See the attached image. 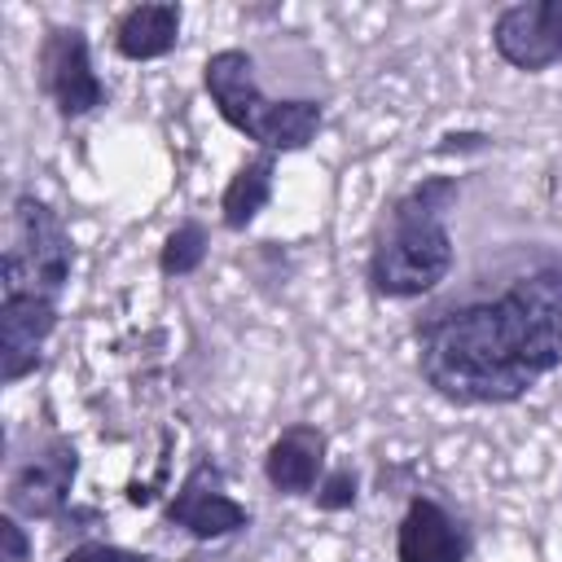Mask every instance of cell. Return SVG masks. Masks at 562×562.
Returning <instances> with one entry per match:
<instances>
[{"label":"cell","mask_w":562,"mask_h":562,"mask_svg":"<svg viewBox=\"0 0 562 562\" xmlns=\"http://www.w3.org/2000/svg\"><path fill=\"white\" fill-rule=\"evenodd\" d=\"M413 342L417 373L439 400L457 408L514 404L562 364V272L536 268L496 299L430 312Z\"/></svg>","instance_id":"1"},{"label":"cell","mask_w":562,"mask_h":562,"mask_svg":"<svg viewBox=\"0 0 562 562\" xmlns=\"http://www.w3.org/2000/svg\"><path fill=\"white\" fill-rule=\"evenodd\" d=\"M457 180L430 176L400 193L373 233L364 281L378 299H422L439 290L452 272V233L448 211L457 206Z\"/></svg>","instance_id":"2"},{"label":"cell","mask_w":562,"mask_h":562,"mask_svg":"<svg viewBox=\"0 0 562 562\" xmlns=\"http://www.w3.org/2000/svg\"><path fill=\"white\" fill-rule=\"evenodd\" d=\"M202 88L211 97V105L220 110V119L241 132L246 140H255L268 154H294L307 149L325 123V105L312 97H290V101H272L259 79H255V61L246 48H220L206 57L202 66Z\"/></svg>","instance_id":"3"},{"label":"cell","mask_w":562,"mask_h":562,"mask_svg":"<svg viewBox=\"0 0 562 562\" xmlns=\"http://www.w3.org/2000/svg\"><path fill=\"white\" fill-rule=\"evenodd\" d=\"M70 272H75V241H70L61 215L44 198L18 193L13 198V241L0 259L4 294H40V299L57 303Z\"/></svg>","instance_id":"4"},{"label":"cell","mask_w":562,"mask_h":562,"mask_svg":"<svg viewBox=\"0 0 562 562\" xmlns=\"http://www.w3.org/2000/svg\"><path fill=\"white\" fill-rule=\"evenodd\" d=\"M35 70L44 97L57 105L61 119H83L110 101V88L92 70L83 26H48L35 53Z\"/></svg>","instance_id":"5"},{"label":"cell","mask_w":562,"mask_h":562,"mask_svg":"<svg viewBox=\"0 0 562 562\" xmlns=\"http://www.w3.org/2000/svg\"><path fill=\"white\" fill-rule=\"evenodd\" d=\"M75 474H79V452H75V443H70L66 435H48L26 461L13 465L9 487H4L9 514L61 522L66 514H75V509H70Z\"/></svg>","instance_id":"6"},{"label":"cell","mask_w":562,"mask_h":562,"mask_svg":"<svg viewBox=\"0 0 562 562\" xmlns=\"http://www.w3.org/2000/svg\"><path fill=\"white\" fill-rule=\"evenodd\" d=\"M162 527H180L193 540H224V536H237L241 527H250V509L228 496L224 470L211 457H202L176 483V492L162 509Z\"/></svg>","instance_id":"7"},{"label":"cell","mask_w":562,"mask_h":562,"mask_svg":"<svg viewBox=\"0 0 562 562\" xmlns=\"http://www.w3.org/2000/svg\"><path fill=\"white\" fill-rule=\"evenodd\" d=\"M492 48L505 66L540 75L562 61V0L505 4L492 22Z\"/></svg>","instance_id":"8"},{"label":"cell","mask_w":562,"mask_h":562,"mask_svg":"<svg viewBox=\"0 0 562 562\" xmlns=\"http://www.w3.org/2000/svg\"><path fill=\"white\" fill-rule=\"evenodd\" d=\"M57 329V303L40 294L0 299V382L13 386L44 364V342Z\"/></svg>","instance_id":"9"},{"label":"cell","mask_w":562,"mask_h":562,"mask_svg":"<svg viewBox=\"0 0 562 562\" xmlns=\"http://www.w3.org/2000/svg\"><path fill=\"white\" fill-rule=\"evenodd\" d=\"M325 457H329V439L321 426L312 422H294L285 426L268 452H263V479L272 483V492L281 496H312L325 479Z\"/></svg>","instance_id":"10"},{"label":"cell","mask_w":562,"mask_h":562,"mask_svg":"<svg viewBox=\"0 0 562 562\" xmlns=\"http://www.w3.org/2000/svg\"><path fill=\"white\" fill-rule=\"evenodd\" d=\"M465 527L430 496H413L395 527V562H465Z\"/></svg>","instance_id":"11"},{"label":"cell","mask_w":562,"mask_h":562,"mask_svg":"<svg viewBox=\"0 0 562 562\" xmlns=\"http://www.w3.org/2000/svg\"><path fill=\"white\" fill-rule=\"evenodd\" d=\"M180 22L184 9L171 0H145L123 9V18L114 22V53L127 61H154L167 57L180 44Z\"/></svg>","instance_id":"12"},{"label":"cell","mask_w":562,"mask_h":562,"mask_svg":"<svg viewBox=\"0 0 562 562\" xmlns=\"http://www.w3.org/2000/svg\"><path fill=\"white\" fill-rule=\"evenodd\" d=\"M272 176H277V154H268V149H259L228 176L224 198H220V220L228 233H246L255 224V215L272 198Z\"/></svg>","instance_id":"13"},{"label":"cell","mask_w":562,"mask_h":562,"mask_svg":"<svg viewBox=\"0 0 562 562\" xmlns=\"http://www.w3.org/2000/svg\"><path fill=\"white\" fill-rule=\"evenodd\" d=\"M206 250H211V237L198 220H180L167 237H162V250H158V272L162 277H193L202 263H206Z\"/></svg>","instance_id":"14"},{"label":"cell","mask_w":562,"mask_h":562,"mask_svg":"<svg viewBox=\"0 0 562 562\" xmlns=\"http://www.w3.org/2000/svg\"><path fill=\"white\" fill-rule=\"evenodd\" d=\"M356 492H360L356 470L351 465H338V470H325V479H321V487L312 496H316V509L338 514V509H351L356 505Z\"/></svg>","instance_id":"15"},{"label":"cell","mask_w":562,"mask_h":562,"mask_svg":"<svg viewBox=\"0 0 562 562\" xmlns=\"http://www.w3.org/2000/svg\"><path fill=\"white\" fill-rule=\"evenodd\" d=\"M61 562H154V558H149V553H136V549L105 544V540H83V544H75Z\"/></svg>","instance_id":"16"},{"label":"cell","mask_w":562,"mask_h":562,"mask_svg":"<svg viewBox=\"0 0 562 562\" xmlns=\"http://www.w3.org/2000/svg\"><path fill=\"white\" fill-rule=\"evenodd\" d=\"M26 558H31V540L18 527V514H4L0 518V562H26Z\"/></svg>","instance_id":"17"},{"label":"cell","mask_w":562,"mask_h":562,"mask_svg":"<svg viewBox=\"0 0 562 562\" xmlns=\"http://www.w3.org/2000/svg\"><path fill=\"white\" fill-rule=\"evenodd\" d=\"M483 145H487L483 132H448V136L435 145V154H465V149H483Z\"/></svg>","instance_id":"18"}]
</instances>
